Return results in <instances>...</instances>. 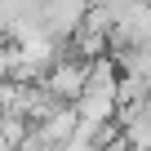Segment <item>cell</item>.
<instances>
[{
    "instance_id": "3",
    "label": "cell",
    "mask_w": 151,
    "mask_h": 151,
    "mask_svg": "<svg viewBox=\"0 0 151 151\" xmlns=\"http://www.w3.org/2000/svg\"><path fill=\"white\" fill-rule=\"evenodd\" d=\"M58 151H102V147H93V142H76V138H67Z\"/></svg>"
},
{
    "instance_id": "2",
    "label": "cell",
    "mask_w": 151,
    "mask_h": 151,
    "mask_svg": "<svg viewBox=\"0 0 151 151\" xmlns=\"http://www.w3.org/2000/svg\"><path fill=\"white\" fill-rule=\"evenodd\" d=\"M111 62L120 76H147L151 71V49L147 45H116L111 49Z\"/></svg>"
},
{
    "instance_id": "1",
    "label": "cell",
    "mask_w": 151,
    "mask_h": 151,
    "mask_svg": "<svg viewBox=\"0 0 151 151\" xmlns=\"http://www.w3.org/2000/svg\"><path fill=\"white\" fill-rule=\"evenodd\" d=\"M85 0H40V14H45V36L53 40V45H67L71 40V31L80 27V18H85Z\"/></svg>"
}]
</instances>
